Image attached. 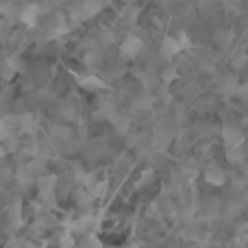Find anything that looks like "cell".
I'll use <instances>...</instances> for the list:
<instances>
[{
	"mask_svg": "<svg viewBox=\"0 0 248 248\" xmlns=\"http://www.w3.org/2000/svg\"><path fill=\"white\" fill-rule=\"evenodd\" d=\"M135 13H137V9H135V7H131V9H126V11H124V20H128V22H133V20H135Z\"/></svg>",
	"mask_w": 248,
	"mask_h": 248,
	"instance_id": "18",
	"label": "cell"
},
{
	"mask_svg": "<svg viewBox=\"0 0 248 248\" xmlns=\"http://www.w3.org/2000/svg\"><path fill=\"white\" fill-rule=\"evenodd\" d=\"M81 85L90 87V90H98V87H103L105 83L100 81V78H96V77H85V78H81Z\"/></svg>",
	"mask_w": 248,
	"mask_h": 248,
	"instance_id": "12",
	"label": "cell"
},
{
	"mask_svg": "<svg viewBox=\"0 0 248 248\" xmlns=\"http://www.w3.org/2000/svg\"><path fill=\"white\" fill-rule=\"evenodd\" d=\"M39 17V7L37 4H26L20 9V22H24L26 26H33Z\"/></svg>",
	"mask_w": 248,
	"mask_h": 248,
	"instance_id": "6",
	"label": "cell"
},
{
	"mask_svg": "<svg viewBox=\"0 0 248 248\" xmlns=\"http://www.w3.org/2000/svg\"><path fill=\"white\" fill-rule=\"evenodd\" d=\"M181 50H183V48H181V44H179V39L176 37H166L161 42V57L163 59H168V61L174 59Z\"/></svg>",
	"mask_w": 248,
	"mask_h": 248,
	"instance_id": "5",
	"label": "cell"
},
{
	"mask_svg": "<svg viewBox=\"0 0 248 248\" xmlns=\"http://www.w3.org/2000/svg\"><path fill=\"white\" fill-rule=\"evenodd\" d=\"M9 24H11V22H7V20H0V39H2V37H7Z\"/></svg>",
	"mask_w": 248,
	"mask_h": 248,
	"instance_id": "17",
	"label": "cell"
},
{
	"mask_svg": "<svg viewBox=\"0 0 248 248\" xmlns=\"http://www.w3.org/2000/svg\"><path fill=\"white\" fill-rule=\"evenodd\" d=\"M11 135H13V131L9 128L7 120H0V140H9Z\"/></svg>",
	"mask_w": 248,
	"mask_h": 248,
	"instance_id": "15",
	"label": "cell"
},
{
	"mask_svg": "<svg viewBox=\"0 0 248 248\" xmlns=\"http://www.w3.org/2000/svg\"><path fill=\"white\" fill-rule=\"evenodd\" d=\"M113 124H116V131H118V133H122V135L128 131V120H126V118H118V116H113Z\"/></svg>",
	"mask_w": 248,
	"mask_h": 248,
	"instance_id": "14",
	"label": "cell"
},
{
	"mask_svg": "<svg viewBox=\"0 0 248 248\" xmlns=\"http://www.w3.org/2000/svg\"><path fill=\"white\" fill-rule=\"evenodd\" d=\"M128 248H140V246H135V244H133V246H128Z\"/></svg>",
	"mask_w": 248,
	"mask_h": 248,
	"instance_id": "20",
	"label": "cell"
},
{
	"mask_svg": "<svg viewBox=\"0 0 248 248\" xmlns=\"http://www.w3.org/2000/svg\"><path fill=\"white\" fill-rule=\"evenodd\" d=\"M133 107L140 109V111H144V109H150V98H135V103H133Z\"/></svg>",
	"mask_w": 248,
	"mask_h": 248,
	"instance_id": "16",
	"label": "cell"
},
{
	"mask_svg": "<svg viewBox=\"0 0 248 248\" xmlns=\"http://www.w3.org/2000/svg\"><path fill=\"white\" fill-rule=\"evenodd\" d=\"M141 50H144V42H141V37H137V35H128L120 44V52L126 59H135L137 55H141Z\"/></svg>",
	"mask_w": 248,
	"mask_h": 248,
	"instance_id": "2",
	"label": "cell"
},
{
	"mask_svg": "<svg viewBox=\"0 0 248 248\" xmlns=\"http://www.w3.org/2000/svg\"><path fill=\"white\" fill-rule=\"evenodd\" d=\"M202 176H205L207 183H209V185H216V187H222V185L227 183V172H224L220 166H216V163L207 166L205 172H202Z\"/></svg>",
	"mask_w": 248,
	"mask_h": 248,
	"instance_id": "3",
	"label": "cell"
},
{
	"mask_svg": "<svg viewBox=\"0 0 248 248\" xmlns=\"http://www.w3.org/2000/svg\"><path fill=\"white\" fill-rule=\"evenodd\" d=\"M237 81L233 77H224L222 78V85H220V90H222L224 96H237Z\"/></svg>",
	"mask_w": 248,
	"mask_h": 248,
	"instance_id": "9",
	"label": "cell"
},
{
	"mask_svg": "<svg viewBox=\"0 0 248 248\" xmlns=\"http://www.w3.org/2000/svg\"><path fill=\"white\" fill-rule=\"evenodd\" d=\"M222 141H224V148H242L244 144V131L233 124H224L222 126Z\"/></svg>",
	"mask_w": 248,
	"mask_h": 248,
	"instance_id": "1",
	"label": "cell"
},
{
	"mask_svg": "<svg viewBox=\"0 0 248 248\" xmlns=\"http://www.w3.org/2000/svg\"><path fill=\"white\" fill-rule=\"evenodd\" d=\"M227 161L231 166H244L246 163V153L242 148H229L227 150Z\"/></svg>",
	"mask_w": 248,
	"mask_h": 248,
	"instance_id": "8",
	"label": "cell"
},
{
	"mask_svg": "<svg viewBox=\"0 0 248 248\" xmlns=\"http://www.w3.org/2000/svg\"><path fill=\"white\" fill-rule=\"evenodd\" d=\"M214 42L218 44L220 48H229L233 44V33L229 29H218L214 33Z\"/></svg>",
	"mask_w": 248,
	"mask_h": 248,
	"instance_id": "7",
	"label": "cell"
},
{
	"mask_svg": "<svg viewBox=\"0 0 248 248\" xmlns=\"http://www.w3.org/2000/svg\"><path fill=\"white\" fill-rule=\"evenodd\" d=\"M176 39H179L181 48H187V46H189V39H187V35H185V33H181V35H179V37H176Z\"/></svg>",
	"mask_w": 248,
	"mask_h": 248,
	"instance_id": "19",
	"label": "cell"
},
{
	"mask_svg": "<svg viewBox=\"0 0 248 248\" xmlns=\"http://www.w3.org/2000/svg\"><path fill=\"white\" fill-rule=\"evenodd\" d=\"M124 2H131V0H124Z\"/></svg>",
	"mask_w": 248,
	"mask_h": 248,
	"instance_id": "21",
	"label": "cell"
},
{
	"mask_svg": "<svg viewBox=\"0 0 248 248\" xmlns=\"http://www.w3.org/2000/svg\"><path fill=\"white\" fill-rule=\"evenodd\" d=\"M246 63H248V55H246V52H240V55H235V57L231 59V68H233V70L246 68Z\"/></svg>",
	"mask_w": 248,
	"mask_h": 248,
	"instance_id": "11",
	"label": "cell"
},
{
	"mask_svg": "<svg viewBox=\"0 0 248 248\" xmlns=\"http://www.w3.org/2000/svg\"><path fill=\"white\" fill-rule=\"evenodd\" d=\"M100 9H103V0H85V2L78 4L77 16L78 20H92L94 16H98Z\"/></svg>",
	"mask_w": 248,
	"mask_h": 248,
	"instance_id": "4",
	"label": "cell"
},
{
	"mask_svg": "<svg viewBox=\"0 0 248 248\" xmlns=\"http://www.w3.org/2000/svg\"><path fill=\"white\" fill-rule=\"evenodd\" d=\"M235 244H237V246L248 244V222L242 224V227L237 229V233H235Z\"/></svg>",
	"mask_w": 248,
	"mask_h": 248,
	"instance_id": "10",
	"label": "cell"
},
{
	"mask_svg": "<svg viewBox=\"0 0 248 248\" xmlns=\"http://www.w3.org/2000/svg\"><path fill=\"white\" fill-rule=\"evenodd\" d=\"M17 124H20L24 131H33L35 128V118L29 116V113H24V116H20V120H17Z\"/></svg>",
	"mask_w": 248,
	"mask_h": 248,
	"instance_id": "13",
	"label": "cell"
}]
</instances>
